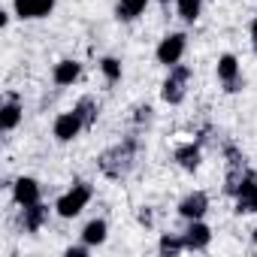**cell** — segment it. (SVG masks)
Listing matches in <instances>:
<instances>
[{
  "label": "cell",
  "mask_w": 257,
  "mask_h": 257,
  "mask_svg": "<svg viewBox=\"0 0 257 257\" xmlns=\"http://www.w3.org/2000/svg\"><path fill=\"white\" fill-rule=\"evenodd\" d=\"M91 197H94V191H91V185L88 182H76L64 197H58V203H55V212L61 215V218H76L88 203H91Z\"/></svg>",
  "instance_id": "obj_2"
},
{
  "label": "cell",
  "mask_w": 257,
  "mask_h": 257,
  "mask_svg": "<svg viewBox=\"0 0 257 257\" xmlns=\"http://www.w3.org/2000/svg\"><path fill=\"white\" fill-rule=\"evenodd\" d=\"M79 73H82V64H79V61H73V58H64V61H58V64H55L52 79H55V85L67 88V85H73V82L79 79Z\"/></svg>",
  "instance_id": "obj_13"
},
{
  "label": "cell",
  "mask_w": 257,
  "mask_h": 257,
  "mask_svg": "<svg viewBox=\"0 0 257 257\" xmlns=\"http://www.w3.org/2000/svg\"><path fill=\"white\" fill-rule=\"evenodd\" d=\"M140 221H143V224H152V212H149V209H146V212H140Z\"/></svg>",
  "instance_id": "obj_24"
},
{
  "label": "cell",
  "mask_w": 257,
  "mask_h": 257,
  "mask_svg": "<svg viewBox=\"0 0 257 257\" xmlns=\"http://www.w3.org/2000/svg\"><path fill=\"white\" fill-rule=\"evenodd\" d=\"M158 248H161V254H179V251H185L188 245H185V236H170V233H167V236H161V245H158Z\"/></svg>",
  "instance_id": "obj_20"
},
{
  "label": "cell",
  "mask_w": 257,
  "mask_h": 257,
  "mask_svg": "<svg viewBox=\"0 0 257 257\" xmlns=\"http://www.w3.org/2000/svg\"><path fill=\"white\" fill-rule=\"evenodd\" d=\"M200 10H203V0H176V13L185 22H197L200 19Z\"/></svg>",
  "instance_id": "obj_19"
},
{
  "label": "cell",
  "mask_w": 257,
  "mask_h": 257,
  "mask_svg": "<svg viewBox=\"0 0 257 257\" xmlns=\"http://www.w3.org/2000/svg\"><path fill=\"white\" fill-rule=\"evenodd\" d=\"M88 251H91L88 242H82V245H70V248H67V257H85Z\"/></svg>",
  "instance_id": "obj_22"
},
{
  "label": "cell",
  "mask_w": 257,
  "mask_h": 257,
  "mask_svg": "<svg viewBox=\"0 0 257 257\" xmlns=\"http://www.w3.org/2000/svg\"><path fill=\"white\" fill-rule=\"evenodd\" d=\"M185 49H188V37H185V34H167V37L158 43L155 58H158V64H164V67H176V64H182Z\"/></svg>",
  "instance_id": "obj_4"
},
{
  "label": "cell",
  "mask_w": 257,
  "mask_h": 257,
  "mask_svg": "<svg viewBox=\"0 0 257 257\" xmlns=\"http://www.w3.org/2000/svg\"><path fill=\"white\" fill-rule=\"evenodd\" d=\"M22 115H25V109H22V103H19V97H7L4 100V106H0V131L4 134H13L16 127L22 124Z\"/></svg>",
  "instance_id": "obj_11"
},
{
  "label": "cell",
  "mask_w": 257,
  "mask_h": 257,
  "mask_svg": "<svg viewBox=\"0 0 257 257\" xmlns=\"http://www.w3.org/2000/svg\"><path fill=\"white\" fill-rule=\"evenodd\" d=\"M58 0H13V10L22 22H37V19H49Z\"/></svg>",
  "instance_id": "obj_7"
},
{
  "label": "cell",
  "mask_w": 257,
  "mask_h": 257,
  "mask_svg": "<svg viewBox=\"0 0 257 257\" xmlns=\"http://www.w3.org/2000/svg\"><path fill=\"white\" fill-rule=\"evenodd\" d=\"M161 4H170V0H161Z\"/></svg>",
  "instance_id": "obj_26"
},
{
  "label": "cell",
  "mask_w": 257,
  "mask_h": 257,
  "mask_svg": "<svg viewBox=\"0 0 257 257\" xmlns=\"http://www.w3.org/2000/svg\"><path fill=\"white\" fill-rule=\"evenodd\" d=\"M233 197H236V212L239 215H254L257 212V176L245 173L242 185H239V191Z\"/></svg>",
  "instance_id": "obj_6"
},
{
  "label": "cell",
  "mask_w": 257,
  "mask_h": 257,
  "mask_svg": "<svg viewBox=\"0 0 257 257\" xmlns=\"http://www.w3.org/2000/svg\"><path fill=\"white\" fill-rule=\"evenodd\" d=\"M176 164H179L182 170H197V167H200V146H197V143L179 146V149H176Z\"/></svg>",
  "instance_id": "obj_17"
},
{
  "label": "cell",
  "mask_w": 257,
  "mask_h": 257,
  "mask_svg": "<svg viewBox=\"0 0 257 257\" xmlns=\"http://www.w3.org/2000/svg\"><path fill=\"white\" fill-rule=\"evenodd\" d=\"M188 82H191V67H185V64H176V67H170V76L164 79V88H161V97L167 100V103H182L185 100V94H188Z\"/></svg>",
  "instance_id": "obj_3"
},
{
  "label": "cell",
  "mask_w": 257,
  "mask_h": 257,
  "mask_svg": "<svg viewBox=\"0 0 257 257\" xmlns=\"http://www.w3.org/2000/svg\"><path fill=\"white\" fill-rule=\"evenodd\" d=\"M134 155H137V140H124L121 146H112L109 152H103L97 164H100L103 176H109V179H121V176L131 173V167H134Z\"/></svg>",
  "instance_id": "obj_1"
},
{
  "label": "cell",
  "mask_w": 257,
  "mask_h": 257,
  "mask_svg": "<svg viewBox=\"0 0 257 257\" xmlns=\"http://www.w3.org/2000/svg\"><path fill=\"white\" fill-rule=\"evenodd\" d=\"M182 236H185L188 251H206L209 242H212V230L203 224V218H200V221H188V230H185Z\"/></svg>",
  "instance_id": "obj_10"
},
{
  "label": "cell",
  "mask_w": 257,
  "mask_h": 257,
  "mask_svg": "<svg viewBox=\"0 0 257 257\" xmlns=\"http://www.w3.org/2000/svg\"><path fill=\"white\" fill-rule=\"evenodd\" d=\"M152 121V106H140L137 109V124H149Z\"/></svg>",
  "instance_id": "obj_23"
},
{
  "label": "cell",
  "mask_w": 257,
  "mask_h": 257,
  "mask_svg": "<svg viewBox=\"0 0 257 257\" xmlns=\"http://www.w3.org/2000/svg\"><path fill=\"white\" fill-rule=\"evenodd\" d=\"M206 212H209V197H206L203 191H194V194H188V197L179 203V215H182L185 221H200Z\"/></svg>",
  "instance_id": "obj_9"
},
{
  "label": "cell",
  "mask_w": 257,
  "mask_h": 257,
  "mask_svg": "<svg viewBox=\"0 0 257 257\" xmlns=\"http://www.w3.org/2000/svg\"><path fill=\"white\" fill-rule=\"evenodd\" d=\"M106 236H109V224H106L103 218L88 221V224H85V230H82V242H88L91 248H94V245H103V242H106Z\"/></svg>",
  "instance_id": "obj_15"
},
{
  "label": "cell",
  "mask_w": 257,
  "mask_h": 257,
  "mask_svg": "<svg viewBox=\"0 0 257 257\" xmlns=\"http://www.w3.org/2000/svg\"><path fill=\"white\" fill-rule=\"evenodd\" d=\"M100 73L106 76V82H118L121 79V61L118 58H103L100 61Z\"/></svg>",
  "instance_id": "obj_21"
},
{
  "label": "cell",
  "mask_w": 257,
  "mask_h": 257,
  "mask_svg": "<svg viewBox=\"0 0 257 257\" xmlns=\"http://www.w3.org/2000/svg\"><path fill=\"white\" fill-rule=\"evenodd\" d=\"M10 188H13V200H16L22 209H28V206H34V203H40V197H43L40 182H37V179H31V176L16 179Z\"/></svg>",
  "instance_id": "obj_8"
},
{
  "label": "cell",
  "mask_w": 257,
  "mask_h": 257,
  "mask_svg": "<svg viewBox=\"0 0 257 257\" xmlns=\"http://www.w3.org/2000/svg\"><path fill=\"white\" fill-rule=\"evenodd\" d=\"M46 221H49V206L34 203V206L22 209V224H25V230H28V233H37Z\"/></svg>",
  "instance_id": "obj_14"
},
{
  "label": "cell",
  "mask_w": 257,
  "mask_h": 257,
  "mask_svg": "<svg viewBox=\"0 0 257 257\" xmlns=\"http://www.w3.org/2000/svg\"><path fill=\"white\" fill-rule=\"evenodd\" d=\"M73 109H76V112H79V118L85 121V131L97 121V100H94V97H82Z\"/></svg>",
  "instance_id": "obj_18"
},
{
  "label": "cell",
  "mask_w": 257,
  "mask_h": 257,
  "mask_svg": "<svg viewBox=\"0 0 257 257\" xmlns=\"http://www.w3.org/2000/svg\"><path fill=\"white\" fill-rule=\"evenodd\" d=\"M251 242H254V245H257V227H254V233H251Z\"/></svg>",
  "instance_id": "obj_25"
},
{
  "label": "cell",
  "mask_w": 257,
  "mask_h": 257,
  "mask_svg": "<svg viewBox=\"0 0 257 257\" xmlns=\"http://www.w3.org/2000/svg\"><path fill=\"white\" fill-rule=\"evenodd\" d=\"M239 61H236V55H221L218 58V79L227 85V91H236V85H239Z\"/></svg>",
  "instance_id": "obj_12"
},
{
  "label": "cell",
  "mask_w": 257,
  "mask_h": 257,
  "mask_svg": "<svg viewBox=\"0 0 257 257\" xmlns=\"http://www.w3.org/2000/svg\"><path fill=\"white\" fill-rule=\"evenodd\" d=\"M82 131H85V121L79 118V112H76V109L61 112V115L55 118V127H52V134H55V140H58V143H73Z\"/></svg>",
  "instance_id": "obj_5"
},
{
  "label": "cell",
  "mask_w": 257,
  "mask_h": 257,
  "mask_svg": "<svg viewBox=\"0 0 257 257\" xmlns=\"http://www.w3.org/2000/svg\"><path fill=\"white\" fill-rule=\"evenodd\" d=\"M146 7H149V0H118L115 16H118V22H134L146 13Z\"/></svg>",
  "instance_id": "obj_16"
}]
</instances>
